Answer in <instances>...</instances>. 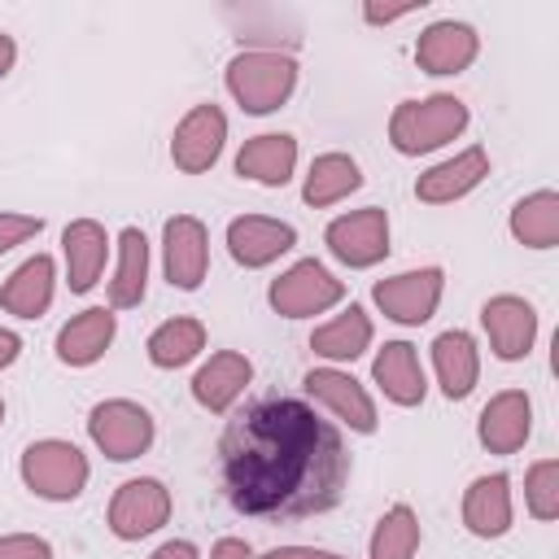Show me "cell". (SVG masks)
I'll list each match as a JSON object with an SVG mask.
<instances>
[{
	"instance_id": "41",
	"label": "cell",
	"mask_w": 559,
	"mask_h": 559,
	"mask_svg": "<svg viewBox=\"0 0 559 559\" xmlns=\"http://www.w3.org/2000/svg\"><path fill=\"white\" fill-rule=\"evenodd\" d=\"M0 424H4V397H0Z\"/></svg>"
},
{
	"instance_id": "34",
	"label": "cell",
	"mask_w": 559,
	"mask_h": 559,
	"mask_svg": "<svg viewBox=\"0 0 559 559\" xmlns=\"http://www.w3.org/2000/svg\"><path fill=\"white\" fill-rule=\"evenodd\" d=\"M0 559H57V555H52V542L39 533H4Z\"/></svg>"
},
{
	"instance_id": "33",
	"label": "cell",
	"mask_w": 559,
	"mask_h": 559,
	"mask_svg": "<svg viewBox=\"0 0 559 559\" xmlns=\"http://www.w3.org/2000/svg\"><path fill=\"white\" fill-rule=\"evenodd\" d=\"M44 231V218L39 214H22V210H0V253L35 240Z\"/></svg>"
},
{
	"instance_id": "11",
	"label": "cell",
	"mask_w": 559,
	"mask_h": 559,
	"mask_svg": "<svg viewBox=\"0 0 559 559\" xmlns=\"http://www.w3.org/2000/svg\"><path fill=\"white\" fill-rule=\"evenodd\" d=\"M162 275L179 293H197L210 275V231L197 214H170L162 223Z\"/></svg>"
},
{
	"instance_id": "19",
	"label": "cell",
	"mask_w": 559,
	"mask_h": 559,
	"mask_svg": "<svg viewBox=\"0 0 559 559\" xmlns=\"http://www.w3.org/2000/svg\"><path fill=\"white\" fill-rule=\"evenodd\" d=\"M485 175H489V153H485L480 144H467V148H459L454 157L428 166V170L415 179V197H419L424 205H454V201H463L467 192H476V188L485 183Z\"/></svg>"
},
{
	"instance_id": "20",
	"label": "cell",
	"mask_w": 559,
	"mask_h": 559,
	"mask_svg": "<svg viewBox=\"0 0 559 559\" xmlns=\"http://www.w3.org/2000/svg\"><path fill=\"white\" fill-rule=\"evenodd\" d=\"M109 249H114V240H109L105 223H96V218L66 223V231H61V262H66L70 293L83 297V293H92L100 284L105 262H109Z\"/></svg>"
},
{
	"instance_id": "22",
	"label": "cell",
	"mask_w": 559,
	"mask_h": 559,
	"mask_svg": "<svg viewBox=\"0 0 559 559\" xmlns=\"http://www.w3.org/2000/svg\"><path fill=\"white\" fill-rule=\"evenodd\" d=\"M371 384L393 402V406H419L428 397V376L411 341H384L371 358Z\"/></svg>"
},
{
	"instance_id": "12",
	"label": "cell",
	"mask_w": 559,
	"mask_h": 559,
	"mask_svg": "<svg viewBox=\"0 0 559 559\" xmlns=\"http://www.w3.org/2000/svg\"><path fill=\"white\" fill-rule=\"evenodd\" d=\"M223 144H227V114L214 100H201V105H192L175 122V131H170V162L183 175H205L223 157Z\"/></svg>"
},
{
	"instance_id": "36",
	"label": "cell",
	"mask_w": 559,
	"mask_h": 559,
	"mask_svg": "<svg viewBox=\"0 0 559 559\" xmlns=\"http://www.w3.org/2000/svg\"><path fill=\"white\" fill-rule=\"evenodd\" d=\"M258 559H349L341 550H328V546H301V542H288V546H271L266 555Z\"/></svg>"
},
{
	"instance_id": "31",
	"label": "cell",
	"mask_w": 559,
	"mask_h": 559,
	"mask_svg": "<svg viewBox=\"0 0 559 559\" xmlns=\"http://www.w3.org/2000/svg\"><path fill=\"white\" fill-rule=\"evenodd\" d=\"M419 542H424L419 515L406 502H393L376 520V528L367 537V559H415L419 555Z\"/></svg>"
},
{
	"instance_id": "24",
	"label": "cell",
	"mask_w": 559,
	"mask_h": 559,
	"mask_svg": "<svg viewBox=\"0 0 559 559\" xmlns=\"http://www.w3.org/2000/svg\"><path fill=\"white\" fill-rule=\"evenodd\" d=\"M57 297V262L48 253H31L0 284V310L13 319H44Z\"/></svg>"
},
{
	"instance_id": "7",
	"label": "cell",
	"mask_w": 559,
	"mask_h": 559,
	"mask_svg": "<svg viewBox=\"0 0 559 559\" xmlns=\"http://www.w3.org/2000/svg\"><path fill=\"white\" fill-rule=\"evenodd\" d=\"M301 389H306V402L323 406V411H328L336 424H345L349 432L371 437V432L380 428V411H376L367 384L354 380L345 367H328V362H323V367H310V371L301 376Z\"/></svg>"
},
{
	"instance_id": "1",
	"label": "cell",
	"mask_w": 559,
	"mask_h": 559,
	"mask_svg": "<svg viewBox=\"0 0 559 559\" xmlns=\"http://www.w3.org/2000/svg\"><path fill=\"white\" fill-rule=\"evenodd\" d=\"M349 450L341 424L323 419L314 402L266 393L240 406L218 437V480L231 511L249 520H306L345 498Z\"/></svg>"
},
{
	"instance_id": "18",
	"label": "cell",
	"mask_w": 559,
	"mask_h": 559,
	"mask_svg": "<svg viewBox=\"0 0 559 559\" xmlns=\"http://www.w3.org/2000/svg\"><path fill=\"white\" fill-rule=\"evenodd\" d=\"M253 384V362L240 349H214L192 376V402L210 415H227Z\"/></svg>"
},
{
	"instance_id": "8",
	"label": "cell",
	"mask_w": 559,
	"mask_h": 559,
	"mask_svg": "<svg viewBox=\"0 0 559 559\" xmlns=\"http://www.w3.org/2000/svg\"><path fill=\"white\" fill-rule=\"evenodd\" d=\"M170 511H175V498L157 476H131L114 489L105 524L118 542H140V537H153L157 528H166Z\"/></svg>"
},
{
	"instance_id": "16",
	"label": "cell",
	"mask_w": 559,
	"mask_h": 559,
	"mask_svg": "<svg viewBox=\"0 0 559 559\" xmlns=\"http://www.w3.org/2000/svg\"><path fill=\"white\" fill-rule=\"evenodd\" d=\"M459 515H463V528H467L472 537H480V542L507 537L511 524H515L511 476H507V472H485V476H476V480L463 489Z\"/></svg>"
},
{
	"instance_id": "23",
	"label": "cell",
	"mask_w": 559,
	"mask_h": 559,
	"mask_svg": "<svg viewBox=\"0 0 559 559\" xmlns=\"http://www.w3.org/2000/svg\"><path fill=\"white\" fill-rule=\"evenodd\" d=\"M428 354H432V376H437L441 393L450 402H463L480 380V345H476V336L463 332V328H445V332L432 336Z\"/></svg>"
},
{
	"instance_id": "32",
	"label": "cell",
	"mask_w": 559,
	"mask_h": 559,
	"mask_svg": "<svg viewBox=\"0 0 559 559\" xmlns=\"http://www.w3.org/2000/svg\"><path fill=\"white\" fill-rule=\"evenodd\" d=\"M524 507L537 524L559 520V459H537L524 472Z\"/></svg>"
},
{
	"instance_id": "28",
	"label": "cell",
	"mask_w": 559,
	"mask_h": 559,
	"mask_svg": "<svg viewBox=\"0 0 559 559\" xmlns=\"http://www.w3.org/2000/svg\"><path fill=\"white\" fill-rule=\"evenodd\" d=\"M358 188H362V166H358L349 153L332 148V153H319V157L310 162V170H306V179H301V201L314 205V210H328V205L345 201V197L358 192Z\"/></svg>"
},
{
	"instance_id": "40",
	"label": "cell",
	"mask_w": 559,
	"mask_h": 559,
	"mask_svg": "<svg viewBox=\"0 0 559 559\" xmlns=\"http://www.w3.org/2000/svg\"><path fill=\"white\" fill-rule=\"evenodd\" d=\"M13 61H17V44H13V35L0 31V79L13 70Z\"/></svg>"
},
{
	"instance_id": "9",
	"label": "cell",
	"mask_w": 559,
	"mask_h": 559,
	"mask_svg": "<svg viewBox=\"0 0 559 559\" xmlns=\"http://www.w3.org/2000/svg\"><path fill=\"white\" fill-rule=\"evenodd\" d=\"M328 253L349 271H371L389 258V214L380 205H362L349 214H336L323 227Z\"/></svg>"
},
{
	"instance_id": "39",
	"label": "cell",
	"mask_w": 559,
	"mask_h": 559,
	"mask_svg": "<svg viewBox=\"0 0 559 559\" xmlns=\"http://www.w3.org/2000/svg\"><path fill=\"white\" fill-rule=\"evenodd\" d=\"M17 354H22V336H17L13 328H4V323H0V371H4V367H13V362H17Z\"/></svg>"
},
{
	"instance_id": "14",
	"label": "cell",
	"mask_w": 559,
	"mask_h": 559,
	"mask_svg": "<svg viewBox=\"0 0 559 559\" xmlns=\"http://www.w3.org/2000/svg\"><path fill=\"white\" fill-rule=\"evenodd\" d=\"M480 52V35L476 26L459 22V17H437L419 31L415 39V66L432 79H450V74H463Z\"/></svg>"
},
{
	"instance_id": "5",
	"label": "cell",
	"mask_w": 559,
	"mask_h": 559,
	"mask_svg": "<svg viewBox=\"0 0 559 559\" xmlns=\"http://www.w3.org/2000/svg\"><path fill=\"white\" fill-rule=\"evenodd\" d=\"M87 437L109 463H131V459L148 454L157 424H153L148 406H140L131 397H105L87 411Z\"/></svg>"
},
{
	"instance_id": "21",
	"label": "cell",
	"mask_w": 559,
	"mask_h": 559,
	"mask_svg": "<svg viewBox=\"0 0 559 559\" xmlns=\"http://www.w3.org/2000/svg\"><path fill=\"white\" fill-rule=\"evenodd\" d=\"M118 336V314L109 306H87L79 314H70L61 328H57V362L61 367H92L105 358V349L114 345Z\"/></svg>"
},
{
	"instance_id": "25",
	"label": "cell",
	"mask_w": 559,
	"mask_h": 559,
	"mask_svg": "<svg viewBox=\"0 0 559 559\" xmlns=\"http://www.w3.org/2000/svg\"><path fill=\"white\" fill-rule=\"evenodd\" d=\"M297 170V140L288 131H262L249 135L236 153V175L262 188H284Z\"/></svg>"
},
{
	"instance_id": "15",
	"label": "cell",
	"mask_w": 559,
	"mask_h": 559,
	"mask_svg": "<svg viewBox=\"0 0 559 559\" xmlns=\"http://www.w3.org/2000/svg\"><path fill=\"white\" fill-rule=\"evenodd\" d=\"M297 245V227L271 214H240L227 223V253L236 266L245 271H262L271 262H280L288 249Z\"/></svg>"
},
{
	"instance_id": "37",
	"label": "cell",
	"mask_w": 559,
	"mask_h": 559,
	"mask_svg": "<svg viewBox=\"0 0 559 559\" xmlns=\"http://www.w3.org/2000/svg\"><path fill=\"white\" fill-rule=\"evenodd\" d=\"M210 559H258V555H253V546L245 537H218L210 546Z\"/></svg>"
},
{
	"instance_id": "10",
	"label": "cell",
	"mask_w": 559,
	"mask_h": 559,
	"mask_svg": "<svg viewBox=\"0 0 559 559\" xmlns=\"http://www.w3.org/2000/svg\"><path fill=\"white\" fill-rule=\"evenodd\" d=\"M445 293V271L441 266H415V271H397L371 284V301L380 306L384 319L402 323V328H419L437 314Z\"/></svg>"
},
{
	"instance_id": "29",
	"label": "cell",
	"mask_w": 559,
	"mask_h": 559,
	"mask_svg": "<svg viewBox=\"0 0 559 559\" xmlns=\"http://www.w3.org/2000/svg\"><path fill=\"white\" fill-rule=\"evenodd\" d=\"M507 231L524 249H555L559 245V192L537 188V192L520 197L507 214Z\"/></svg>"
},
{
	"instance_id": "6",
	"label": "cell",
	"mask_w": 559,
	"mask_h": 559,
	"mask_svg": "<svg viewBox=\"0 0 559 559\" xmlns=\"http://www.w3.org/2000/svg\"><path fill=\"white\" fill-rule=\"evenodd\" d=\"M266 301L284 319H314L345 301V280H336L319 258H297L266 288Z\"/></svg>"
},
{
	"instance_id": "30",
	"label": "cell",
	"mask_w": 559,
	"mask_h": 559,
	"mask_svg": "<svg viewBox=\"0 0 559 559\" xmlns=\"http://www.w3.org/2000/svg\"><path fill=\"white\" fill-rule=\"evenodd\" d=\"M201 349H205V323L192 314H175V319L157 323L144 341V354L157 371H179L192 358H201Z\"/></svg>"
},
{
	"instance_id": "4",
	"label": "cell",
	"mask_w": 559,
	"mask_h": 559,
	"mask_svg": "<svg viewBox=\"0 0 559 559\" xmlns=\"http://www.w3.org/2000/svg\"><path fill=\"white\" fill-rule=\"evenodd\" d=\"M17 476L44 502H74L87 489V480H92V463H87V454L74 441H66V437H39V441H31L22 450Z\"/></svg>"
},
{
	"instance_id": "3",
	"label": "cell",
	"mask_w": 559,
	"mask_h": 559,
	"mask_svg": "<svg viewBox=\"0 0 559 559\" xmlns=\"http://www.w3.org/2000/svg\"><path fill=\"white\" fill-rule=\"evenodd\" d=\"M223 83H227V96L253 114V118H266L275 114L280 105H288V96L297 92V61L293 52H271V48H240L227 70H223Z\"/></svg>"
},
{
	"instance_id": "2",
	"label": "cell",
	"mask_w": 559,
	"mask_h": 559,
	"mask_svg": "<svg viewBox=\"0 0 559 559\" xmlns=\"http://www.w3.org/2000/svg\"><path fill=\"white\" fill-rule=\"evenodd\" d=\"M467 122H472L467 100H459L454 92H432L419 100H402L389 114V144L402 157H424V153L459 140L467 131Z\"/></svg>"
},
{
	"instance_id": "13",
	"label": "cell",
	"mask_w": 559,
	"mask_h": 559,
	"mask_svg": "<svg viewBox=\"0 0 559 559\" xmlns=\"http://www.w3.org/2000/svg\"><path fill=\"white\" fill-rule=\"evenodd\" d=\"M480 328L498 362H520L537 345V306L520 293H498L480 306Z\"/></svg>"
},
{
	"instance_id": "27",
	"label": "cell",
	"mask_w": 559,
	"mask_h": 559,
	"mask_svg": "<svg viewBox=\"0 0 559 559\" xmlns=\"http://www.w3.org/2000/svg\"><path fill=\"white\" fill-rule=\"evenodd\" d=\"M114 275H109V310H135L148 293V236L140 227H122L114 240Z\"/></svg>"
},
{
	"instance_id": "17",
	"label": "cell",
	"mask_w": 559,
	"mask_h": 559,
	"mask_svg": "<svg viewBox=\"0 0 559 559\" xmlns=\"http://www.w3.org/2000/svg\"><path fill=\"white\" fill-rule=\"evenodd\" d=\"M533 437V397L524 389L493 393L476 415V441L489 454H515Z\"/></svg>"
},
{
	"instance_id": "35",
	"label": "cell",
	"mask_w": 559,
	"mask_h": 559,
	"mask_svg": "<svg viewBox=\"0 0 559 559\" xmlns=\"http://www.w3.org/2000/svg\"><path fill=\"white\" fill-rule=\"evenodd\" d=\"M419 9H424V0H411V4H376V0H367L362 4V22L367 26H393V22H402V17L419 13Z\"/></svg>"
},
{
	"instance_id": "38",
	"label": "cell",
	"mask_w": 559,
	"mask_h": 559,
	"mask_svg": "<svg viewBox=\"0 0 559 559\" xmlns=\"http://www.w3.org/2000/svg\"><path fill=\"white\" fill-rule=\"evenodd\" d=\"M148 559H201V550H197L188 537H170V542H162Z\"/></svg>"
},
{
	"instance_id": "26",
	"label": "cell",
	"mask_w": 559,
	"mask_h": 559,
	"mask_svg": "<svg viewBox=\"0 0 559 559\" xmlns=\"http://www.w3.org/2000/svg\"><path fill=\"white\" fill-rule=\"evenodd\" d=\"M371 336H376L371 314H367L358 301H349L341 314H332L328 323H319V328L310 332V349H314L328 367H341V362L362 358V354L371 349Z\"/></svg>"
}]
</instances>
